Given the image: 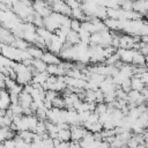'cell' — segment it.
<instances>
[{
    "label": "cell",
    "mask_w": 148,
    "mask_h": 148,
    "mask_svg": "<svg viewBox=\"0 0 148 148\" xmlns=\"http://www.w3.org/2000/svg\"><path fill=\"white\" fill-rule=\"evenodd\" d=\"M69 132H71V140L72 141H80L86 135V133L88 131L83 126H71Z\"/></svg>",
    "instance_id": "cell-1"
},
{
    "label": "cell",
    "mask_w": 148,
    "mask_h": 148,
    "mask_svg": "<svg viewBox=\"0 0 148 148\" xmlns=\"http://www.w3.org/2000/svg\"><path fill=\"white\" fill-rule=\"evenodd\" d=\"M138 145H139V143L134 140L133 135H132V138L126 142V147H127V148H136V147H138Z\"/></svg>",
    "instance_id": "cell-21"
},
{
    "label": "cell",
    "mask_w": 148,
    "mask_h": 148,
    "mask_svg": "<svg viewBox=\"0 0 148 148\" xmlns=\"http://www.w3.org/2000/svg\"><path fill=\"white\" fill-rule=\"evenodd\" d=\"M65 42L69 43L72 46H74V45L79 44V43H80V38H79L77 32L69 30V32H68V34H67V36H66V40H65Z\"/></svg>",
    "instance_id": "cell-9"
},
{
    "label": "cell",
    "mask_w": 148,
    "mask_h": 148,
    "mask_svg": "<svg viewBox=\"0 0 148 148\" xmlns=\"http://www.w3.org/2000/svg\"><path fill=\"white\" fill-rule=\"evenodd\" d=\"M27 52H28V54L32 58V59H40L42 58V56H43V53H44V51L42 50V49H39V47H37V46H28V49L25 50Z\"/></svg>",
    "instance_id": "cell-6"
},
{
    "label": "cell",
    "mask_w": 148,
    "mask_h": 148,
    "mask_svg": "<svg viewBox=\"0 0 148 148\" xmlns=\"http://www.w3.org/2000/svg\"><path fill=\"white\" fill-rule=\"evenodd\" d=\"M120 89L127 94L131 90V79H125L120 84Z\"/></svg>",
    "instance_id": "cell-18"
},
{
    "label": "cell",
    "mask_w": 148,
    "mask_h": 148,
    "mask_svg": "<svg viewBox=\"0 0 148 148\" xmlns=\"http://www.w3.org/2000/svg\"><path fill=\"white\" fill-rule=\"evenodd\" d=\"M136 148H147V143H143V145H138Z\"/></svg>",
    "instance_id": "cell-26"
},
{
    "label": "cell",
    "mask_w": 148,
    "mask_h": 148,
    "mask_svg": "<svg viewBox=\"0 0 148 148\" xmlns=\"http://www.w3.org/2000/svg\"><path fill=\"white\" fill-rule=\"evenodd\" d=\"M31 66H32L38 73L45 72V71H46V67H47V65H46L45 62H43L40 59H31Z\"/></svg>",
    "instance_id": "cell-10"
},
{
    "label": "cell",
    "mask_w": 148,
    "mask_h": 148,
    "mask_svg": "<svg viewBox=\"0 0 148 148\" xmlns=\"http://www.w3.org/2000/svg\"><path fill=\"white\" fill-rule=\"evenodd\" d=\"M69 29L72 31H75V32H79V30L81 29V22L75 20V18H71V25H69Z\"/></svg>",
    "instance_id": "cell-17"
},
{
    "label": "cell",
    "mask_w": 148,
    "mask_h": 148,
    "mask_svg": "<svg viewBox=\"0 0 148 148\" xmlns=\"http://www.w3.org/2000/svg\"><path fill=\"white\" fill-rule=\"evenodd\" d=\"M44 94H45L44 99L50 101V102H52V101L58 96V92H56V91H53V90H46V91H44Z\"/></svg>",
    "instance_id": "cell-19"
},
{
    "label": "cell",
    "mask_w": 148,
    "mask_h": 148,
    "mask_svg": "<svg viewBox=\"0 0 148 148\" xmlns=\"http://www.w3.org/2000/svg\"><path fill=\"white\" fill-rule=\"evenodd\" d=\"M132 66H146V57L140 54L138 51L134 53L133 59H132Z\"/></svg>",
    "instance_id": "cell-8"
},
{
    "label": "cell",
    "mask_w": 148,
    "mask_h": 148,
    "mask_svg": "<svg viewBox=\"0 0 148 148\" xmlns=\"http://www.w3.org/2000/svg\"><path fill=\"white\" fill-rule=\"evenodd\" d=\"M10 105V99H9V94L6 89L0 90V109L7 110Z\"/></svg>",
    "instance_id": "cell-5"
},
{
    "label": "cell",
    "mask_w": 148,
    "mask_h": 148,
    "mask_svg": "<svg viewBox=\"0 0 148 148\" xmlns=\"http://www.w3.org/2000/svg\"><path fill=\"white\" fill-rule=\"evenodd\" d=\"M52 103V108H57V109H65V105H64V98L60 97L59 95L51 102Z\"/></svg>",
    "instance_id": "cell-16"
},
{
    "label": "cell",
    "mask_w": 148,
    "mask_h": 148,
    "mask_svg": "<svg viewBox=\"0 0 148 148\" xmlns=\"http://www.w3.org/2000/svg\"><path fill=\"white\" fill-rule=\"evenodd\" d=\"M147 10H148V1L146 0L133 1V12L140 14L143 18H146L147 16Z\"/></svg>",
    "instance_id": "cell-2"
},
{
    "label": "cell",
    "mask_w": 148,
    "mask_h": 148,
    "mask_svg": "<svg viewBox=\"0 0 148 148\" xmlns=\"http://www.w3.org/2000/svg\"><path fill=\"white\" fill-rule=\"evenodd\" d=\"M54 148H69V142H60Z\"/></svg>",
    "instance_id": "cell-25"
},
{
    "label": "cell",
    "mask_w": 148,
    "mask_h": 148,
    "mask_svg": "<svg viewBox=\"0 0 148 148\" xmlns=\"http://www.w3.org/2000/svg\"><path fill=\"white\" fill-rule=\"evenodd\" d=\"M16 134L27 143H31L32 142V139H34V135L35 133L30 132V131H21V132H16Z\"/></svg>",
    "instance_id": "cell-13"
},
{
    "label": "cell",
    "mask_w": 148,
    "mask_h": 148,
    "mask_svg": "<svg viewBox=\"0 0 148 148\" xmlns=\"http://www.w3.org/2000/svg\"><path fill=\"white\" fill-rule=\"evenodd\" d=\"M57 139L60 142H69V140H71V132H69V130H60V131H58Z\"/></svg>",
    "instance_id": "cell-12"
},
{
    "label": "cell",
    "mask_w": 148,
    "mask_h": 148,
    "mask_svg": "<svg viewBox=\"0 0 148 148\" xmlns=\"http://www.w3.org/2000/svg\"><path fill=\"white\" fill-rule=\"evenodd\" d=\"M49 76H50V75H49L46 72L38 73L37 75L32 76V79H31V84H39V86H42L43 83L46 82V80H47Z\"/></svg>",
    "instance_id": "cell-7"
},
{
    "label": "cell",
    "mask_w": 148,
    "mask_h": 148,
    "mask_svg": "<svg viewBox=\"0 0 148 148\" xmlns=\"http://www.w3.org/2000/svg\"><path fill=\"white\" fill-rule=\"evenodd\" d=\"M106 110H108V106H106V104H105V103H96V106H95L94 112H95L96 114L101 116V114L105 113V112H106Z\"/></svg>",
    "instance_id": "cell-15"
},
{
    "label": "cell",
    "mask_w": 148,
    "mask_h": 148,
    "mask_svg": "<svg viewBox=\"0 0 148 148\" xmlns=\"http://www.w3.org/2000/svg\"><path fill=\"white\" fill-rule=\"evenodd\" d=\"M146 87V84H143L139 79L132 76L131 77V90H135V91H141L143 88Z\"/></svg>",
    "instance_id": "cell-11"
},
{
    "label": "cell",
    "mask_w": 148,
    "mask_h": 148,
    "mask_svg": "<svg viewBox=\"0 0 148 148\" xmlns=\"http://www.w3.org/2000/svg\"><path fill=\"white\" fill-rule=\"evenodd\" d=\"M8 109L12 111L13 116H22L23 114V109L18 104H10Z\"/></svg>",
    "instance_id": "cell-14"
},
{
    "label": "cell",
    "mask_w": 148,
    "mask_h": 148,
    "mask_svg": "<svg viewBox=\"0 0 148 148\" xmlns=\"http://www.w3.org/2000/svg\"><path fill=\"white\" fill-rule=\"evenodd\" d=\"M87 121H88V123H91V124L97 123V121H98V114H96L94 111H92V112H90V114H89V117H88Z\"/></svg>",
    "instance_id": "cell-20"
},
{
    "label": "cell",
    "mask_w": 148,
    "mask_h": 148,
    "mask_svg": "<svg viewBox=\"0 0 148 148\" xmlns=\"http://www.w3.org/2000/svg\"><path fill=\"white\" fill-rule=\"evenodd\" d=\"M69 148H81L79 141H69Z\"/></svg>",
    "instance_id": "cell-24"
},
{
    "label": "cell",
    "mask_w": 148,
    "mask_h": 148,
    "mask_svg": "<svg viewBox=\"0 0 148 148\" xmlns=\"http://www.w3.org/2000/svg\"><path fill=\"white\" fill-rule=\"evenodd\" d=\"M40 60L43 62H45L46 65H59L61 62V60L57 56L51 53V52H44L42 58H40Z\"/></svg>",
    "instance_id": "cell-3"
},
{
    "label": "cell",
    "mask_w": 148,
    "mask_h": 148,
    "mask_svg": "<svg viewBox=\"0 0 148 148\" xmlns=\"http://www.w3.org/2000/svg\"><path fill=\"white\" fill-rule=\"evenodd\" d=\"M57 128L60 131V130H69V125L67 123H57L56 124Z\"/></svg>",
    "instance_id": "cell-22"
},
{
    "label": "cell",
    "mask_w": 148,
    "mask_h": 148,
    "mask_svg": "<svg viewBox=\"0 0 148 148\" xmlns=\"http://www.w3.org/2000/svg\"><path fill=\"white\" fill-rule=\"evenodd\" d=\"M3 146H5V148H15V143H14L13 139L12 140H5Z\"/></svg>",
    "instance_id": "cell-23"
},
{
    "label": "cell",
    "mask_w": 148,
    "mask_h": 148,
    "mask_svg": "<svg viewBox=\"0 0 148 148\" xmlns=\"http://www.w3.org/2000/svg\"><path fill=\"white\" fill-rule=\"evenodd\" d=\"M31 103H32V97L22 90L18 95V105L22 106V109H25V108H29Z\"/></svg>",
    "instance_id": "cell-4"
}]
</instances>
